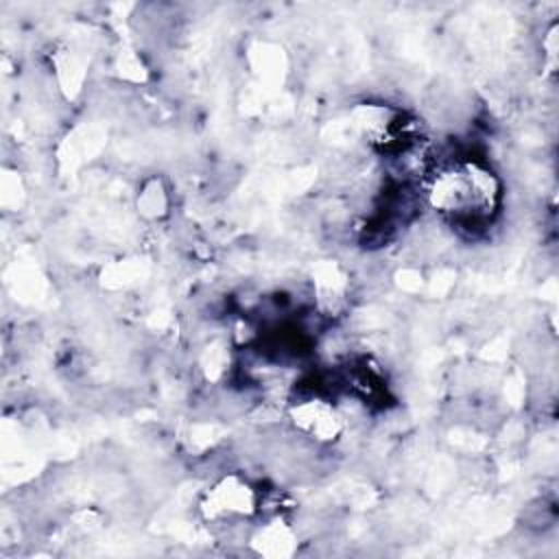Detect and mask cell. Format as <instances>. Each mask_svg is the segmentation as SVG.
<instances>
[{
  "mask_svg": "<svg viewBox=\"0 0 559 559\" xmlns=\"http://www.w3.org/2000/svg\"><path fill=\"white\" fill-rule=\"evenodd\" d=\"M424 201L452 225L480 229L500 210L502 181L483 157L450 155L428 170Z\"/></svg>",
  "mask_w": 559,
  "mask_h": 559,
  "instance_id": "cell-1",
  "label": "cell"
},
{
  "mask_svg": "<svg viewBox=\"0 0 559 559\" xmlns=\"http://www.w3.org/2000/svg\"><path fill=\"white\" fill-rule=\"evenodd\" d=\"M262 491L240 472L216 476L199 496L197 511L210 526L234 528L253 522L262 513Z\"/></svg>",
  "mask_w": 559,
  "mask_h": 559,
  "instance_id": "cell-2",
  "label": "cell"
},
{
  "mask_svg": "<svg viewBox=\"0 0 559 559\" xmlns=\"http://www.w3.org/2000/svg\"><path fill=\"white\" fill-rule=\"evenodd\" d=\"M341 408L319 391H304L288 404V421L295 432L314 443H334L345 430Z\"/></svg>",
  "mask_w": 559,
  "mask_h": 559,
  "instance_id": "cell-3",
  "label": "cell"
},
{
  "mask_svg": "<svg viewBox=\"0 0 559 559\" xmlns=\"http://www.w3.org/2000/svg\"><path fill=\"white\" fill-rule=\"evenodd\" d=\"M249 546L264 557H288L297 550L299 537L284 515L273 513L251 528Z\"/></svg>",
  "mask_w": 559,
  "mask_h": 559,
  "instance_id": "cell-4",
  "label": "cell"
},
{
  "mask_svg": "<svg viewBox=\"0 0 559 559\" xmlns=\"http://www.w3.org/2000/svg\"><path fill=\"white\" fill-rule=\"evenodd\" d=\"M135 205H138V212L148 221H157V218L166 216L170 197H168V188L164 186V181L159 177L146 179L138 190Z\"/></svg>",
  "mask_w": 559,
  "mask_h": 559,
  "instance_id": "cell-5",
  "label": "cell"
}]
</instances>
